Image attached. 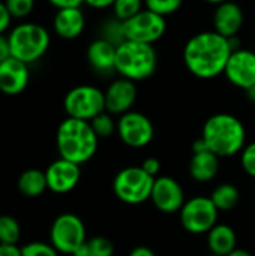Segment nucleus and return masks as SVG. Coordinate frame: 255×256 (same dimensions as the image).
<instances>
[{
    "label": "nucleus",
    "mask_w": 255,
    "mask_h": 256,
    "mask_svg": "<svg viewBox=\"0 0 255 256\" xmlns=\"http://www.w3.org/2000/svg\"><path fill=\"white\" fill-rule=\"evenodd\" d=\"M236 50L230 40L215 30L194 34L183 48V63L198 80H213L224 75L227 63Z\"/></svg>",
    "instance_id": "nucleus-1"
},
{
    "label": "nucleus",
    "mask_w": 255,
    "mask_h": 256,
    "mask_svg": "<svg viewBox=\"0 0 255 256\" xmlns=\"http://www.w3.org/2000/svg\"><path fill=\"white\" fill-rule=\"evenodd\" d=\"M98 144L99 138L93 132L90 122L66 117L57 128L56 147L60 159L81 166L96 154Z\"/></svg>",
    "instance_id": "nucleus-2"
},
{
    "label": "nucleus",
    "mask_w": 255,
    "mask_h": 256,
    "mask_svg": "<svg viewBox=\"0 0 255 256\" xmlns=\"http://www.w3.org/2000/svg\"><path fill=\"white\" fill-rule=\"evenodd\" d=\"M201 138L219 159L233 158L242 153L246 146V129L236 116L219 112L206 120Z\"/></svg>",
    "instance_id": "nucleus-3"
},
{
    "label": "nucleus",
    "mask_w": 255,
    "mask_h": 256,
    "mask_svg": "<svg viewBox=\"0 0 255 256\" xmlns=\"http://www.w3.org/2000/svg\"><path fill=\"white\" fill-rule=\"evenodd\" d=\"M158 62L153 45L125 40L116 51V74L134 82L146 81L156 72Z\"/></svg>",
    "instance_id": "nucleus-4"
},
{
    "label": "nucleus",
    "mask_w": 255,
    "mask_h": 256,
    "mask_svg": "<svg viewBox=\"0 0 255 256\" xmlns=\"http://www.w3.org/2000/svg\"><path fill=\"white\" fill-rule=\"evenodd\" d=\"M11 57L32 64L41 60L50 48L48 30L38 22H20L8 33Z\"/></svg>",
    "instance_id": "nucleus-5"
},
{
    "label": "nucleus",
    "mask_w": 255,
    "mask_h": 256,
    "mask_svg": "<svg viewBox=\"0 0 255 256\" xmlns=\"http://www.w3.org/2000/svg\"><path fill=\"white\" fill-rule=\"evenodd\" d=\"M155 178L141 166H128L120 170L113 180L116 198L128 206H140L150 201Z\"/></svg>",
    "instance_id": "nucleus-6"
},
{
    "label": "nucleus",
    "mask_w": 255,
    "mask_h": 256,
    "mask_svg": "<svg viewBox=\"0 0 255 256\" xmlns=\"http://www.w3.org/2000/svg\"><path fill=\"white\" fill-rule=\"evenodd\" d=\"M86 226L83 220L72 214L63 213L57 216L50 228V244L62 255H75L86 243Z\"/></svg>",
    "instance_id": "nucleus-7"
},
{
    "label": "nucleus",
    "mask_w": 255,
    "mask_h": 256,
    "mask_svg": "<svg viewBox=\"0 0 255 256\" xmlns=\"http://www.w3.org/2000/svg\"><path fill=\"white\" fill-rule=\"evenodd\" d=\"M63 110L71 118L92 122L96 116L105 111L104 92L95 86H77L66 93Z\"/></svg>",
    "instance_id": "nucleus-8"
},
{
    "label": "nucleus",
    "mask_w": 255,
    "mask_h": 256,
    "mask_svg": "<svg viewBox=\"0 0 255 256\" xmlns=\"http://www.w3.org/2000/svg\"><path fill=\"white\" fill-rule=\"evenodd\" d=\"M179 214L180 224L186 232L192 236H203L209 234L212 228L218 225L219 210L210 198L194 196L183 204Z\"/></svg>",
    "instance_id": "nucleus-9"
},
{
    "label": "nucleus",
    "mask_w": 255,
    "mask_h": 256,
    "mask_svg": "<svg viewBox=\"0 0 255 256\" xmlns=\"http://www.w3.org/2000/svg\"><path fill=\"white\" fill-rule=\"evenodd\" d=\"M123 28L126 40L155 45L164 38L167 32V21L158 14L149 9H143L134 18L125 21Z\"/></svg>",
    "instance_id": "nucleus-10"
},
{
    "label": "nucleus",
    "mask_w": 255,
    "mask_h": 256,
    "mask_svg": "<svg viewBox=\"0 0 255 256\" xmlns=\"http://www.w3.org/2000/svg\"><path fill=\"white\" fill-rule=\"evenodd\" d=\"M117 136L131 148H143L149 146L155 136L153 123L147 116L138 111H129L117 120Z\"/></svg>",
    "instance_id": "nucleus-11"
},
{
    "label": "nucleus",
    "mask_w": 255,
    "mask_h": 256,
    "mask_svg": "<svg viewBox=\"0 0 255 256\" xmlns=\"http://www.w3.org/2000/svg\"><path fill=\"white\" fill-rule=\"evenodd\" d=\"M150 201L155 208L165 214L179 213L186 202L185 190L182 184L171 177H158L155 178Z\"/></svg>",
    "instance_id": "nucleus-12"
},
{
    "label": "nucleus",
    "mask_w": 255,
    "mask_h": 256,
    "mask_svg": "<svg viewBox=\"0 0 255 256\" xmlns=\"http://www.w3.org/2000/svg\"><path fill=\"white\" fill-rule=\"evenodd\" d=\"M225 78L237 88L248 92L255 86V52L245 48H236L227 63Z\"/></svg>",
    "instance_id": "nucleus-13"
},
{
    "label": "nucleus",
    "mask_w": 255,
    "mask_h": 256,
    "mask_svg": "<svg viewBox=\"0 0 255 256\" xmlns=\"http://www.w3.org/2000/svg\"><path fill=\"white\" fill-rule=\"evenodd\" d=\"M105 96V111L111 116H123L132 111V106L137 102L138 90L134 81L126 78H116L110 82L107 90L104 92Z\"/></svg>",
    "instance_id": "nucleus-14"
},
{
    "label": "nucleus",
    "mask_w": 255,
    "mask_h": 256,
    "mask_svg": "<svg viewBox=\"0 0 255 256\" xmlns=\"http://www.w3.org/2000/svg\"><path fill=\"white\" fill-rule=\"evenodd\" d=\"M45 177H47L48 190L63 195L77 188L81 178V170L80 165L77 164H72L65 159H59L54 160L45 170Z\"/></svg>",
    "instance_id": "nucleus-15"
},
{
    "label": "nucleus",
    "mask_w": 255,
    "mask_h": 256,
    "mask_svg": "<svg viewBox=\"0 0 255 256\" xmlns=\"http://www.w3.org/2000/svg\"><path fill=\"white\" fill-rule=\"evenodd\" d=\"M30 81L29 64L9 57L0 63V92L6 96L23 93Z\"/></svg>",
    "instance_id": "nucleus-16"
},
{
    "label": "nucleus",
    "mask_w": 255,
    "mask_h": 256,
    "mask_svg": "<svg viewBox=\"0 0 255 256\" xmlns=\"http://www.w3.org/2000/svg\"><path fill=\"white\" fill-rule=\"evenodd\" d=\"M245 22V14L242 8L228 0L216 6L213 14V30L221 36L233 40L242 30Z\"/></svg>",
    "instance_id": "nucleus-17"
},
{
    "label": "nucleus",
    "mask_w": 255,
    "mask_h": 256,
    "mask_svg": "<svg viewBox=\"0 0 255 256\" xmlns=\"http://www.w3.org/2000/svg\"><path fill=\"white\" fill-rule=\"evenodd\" d=\"M86 28V15L81 8L59 9L53 18V30L57 38L74 40L83 34Z\"/></svg>",
    "instance_id": "nucleus-18"
},
{
    "label": "nucleus",
    "mask_w": 255,
    "mask_h": 256,
    "mask_svg": "<svg viewBox=\"0 0 255 256\" xmlns=\"http://www.w3.org/2000/svg\"><path fill=\"white\" fill-rule=\"evenodd\" d=\"M116 51L117 46L98 38L89 44L86 58L89 66L99 75H108L116 72Z\"/></svg>",
    "instance_id": "nucleus-19"
},
{
    "label": "nucleus",
    "mask_w": 255,
    "mask_h": 256,
    "mask_svg": "<svg viewBox=\"0 0 255 256\" xmlns=\"http://www.w3.org/2000/svg\"><path fill=\"white\" fill-rule=\"evenodd\" d=\"M219 172V158L210 150L192 153L189 162V174L198 183L212 182Z\"/></svg>",
    "instance_id": "nucleus-20"
},
{
    "label": "nucleus",
    "mask_w": 255,
    "mask_h": 256,
    "mask_svg": "<svg viewBox=\"0 0 255 256\" xmlns=\"http://www.w3.org/2000/svg\"><path fill=\"white\" fill-rule=\"evenodd\" d=\"M207 246L210 254L218 256L230 255L237 248V236L234 230L228 225L218 224L207 234Z\"/></svg>",
    "instance_id": "nucleus-21"
},
{
    "label": "nucleus",
    "mask_w": 255,
    "mask_h": 256,
    "mask_svg": "<svg viewBox=\"0 0 255 256\" xmlns=\"http://www.w3.org/2000/svg\"><path fill=\"white\" fill-rule=\"evenodd\" d=\"M17 189L26 198H38V196H41L48 189L45 171H41V170H36V168L26 170L18 177Z\"/></svg>",
    "instance_id": "nucleus-22"
},
{
    "label": "nucleus",
    "mask_w": 255,
    "mask_h": 256,
    "mask_svg": "<svg viewBox=\"0 0 255 256\" xmlns=\"http://www.w3.org/2000/svg\"><path fill=\"white\" fill-rule=\"evenodd\" d=\"M210 200L219 212H231L240 201V192L234 184L224 183L215 188L210 195Z\"/></svg>",
    "instance_id": "nucleus-23"
},
{
    "label": "nucleus",
    "mask_w": 255,
    "mask_h": 256,
    "mask_svg": "<svg viewBox=\"0 0 255 256\" xmlns=\"http://www.w3.org/2000/svg\"><path fill=\"white\" fill-rule=\"evenodd\" d=\"M114 244L105 237L87 238L75 256H113Z\"/></svg>",
    "instance_id": "nucleus-24"
},
{
    "label": "nucleus",
    "mask_w": 255,
    "mask_h": 256,
    "mask_svg": "<svg viewBox=\"0 0 255 256\" xmlns=\"http://www.w3.org/2000/svg\"><path fill=\"white\" fill-rule=\"evenodd\" d=\"M99 38L119 46L120 44H123L126 40L125 38V28H123V21L117 20L116 16H111V18H107L101 28H99Z\"/></svg>",
    "instance_id": "nucleus-25"
},
{
    "label": "nucleus",
    "mask_w": 255,
    "mask_h": 256,
    "mask_svg": "<svg viewBox=\"0 0 255 256\" xmlns=\"http://www.w3.org/2000/svg\"><path fill=\"white\" fill-rule=\"evenodd\" d=\"M21 237V228L15 218L3 214L0 216V244L17 246Z\"/></svg>",
    "instance_id": "nucleus-26"
},
{
    "label": "nucleus",
    "mask_w": 255,
    "mask_h": 256,
    "mask_svg": "<svg viewBox=\"0 0 255 256\" xmlns=\"http://www.w3.org/2000/svg\"><path fill=\"white\" fill-rule=\"evenodd\" d=\"M111 9L113 16L125 22L144 9V0H116Z\"/></svg>",
    "instance_id": "nucleus-27"
},
{
    "label": "nucleus",
    "mask_w": 255,
    "mask_h": 256,
    "mask_svg": "<svg viewBox=\"0 0 255 256\" xmlns=\"http://www.w3.org/2000/svg\"><path fill=\"white\" fill-rule=\"evenodd\" d=\"M90 124H92V129H93V132L96 134V136L99 140L110 138L113 134L117 132V122H114L113 116L110 112H107V111L96 116L90 122Z\"/></svg>",
    "instance_id": "nucleus-28"
},
{
    "label": "nucleus",
    "mask_w": 255,
    "mask_h": 256,
    "mask_svg": "<svg viewBox=\"0 0 255 256\" xmlns=\"http://www.w3.org/2000/svg\"><path fill=\"white\" fill-rule=\"evenodd\" d=\"M185 0H144V8L167 18L182 9Z\"/></svg>",
    "instance_id": "nucleus-29"
},
{
    "label": "nucleus",
    "mask_w": 255,
    "mask_h": 256,
    "mask_svg": "<svg viewBox=\"0 0 255 256\" xmlns=\"http://www.w3.org/2000/svg\"><path fill=\"white\" fill-rule=\"evenodd\" d=\"M12 20H24L35 9V0H3Z\"/></svg>",
    "instance_id": "nucleus-30"
},
{
    "label": "nucleus",
    "mask_w": 255,
    "mask_h": 256,
    "mask_svg": "<svg viewBox=\"0 0 255 256\" xmlns=\"http://www.w3.org/2000/svg\"><path fill=\"white\" fill-rule=\"evenodd\" d=\"M21 249V256H59L60 254L50 244L42 242H32L24 244Z\"/></svg>",
    "instance_id": "nucleus-31"
},
{
    "label": "nucleus",
    "mask_w": 255,
    "mask_h": 256,
    "mask_svg": "<svg viewBox=\"0 0 255 256\" xmlns=\"http://www.w3.org/2000/svg\"><path fill=\"white\" fill-rule=\"evenodd\" d=\"M240 164H242V168L243 171L249 176L255 178V141L245 146V148L242 150L240 153Z\"/></svg>",
    "instance_id": "nucleus-32"
},
{
    "label": "nucleus",
    "mask_w": 255,
    "mask_h": 256,
    "mask_svg": "<svg viewBox=\"0 0 255 256\" xmlns=\"http://www.w3.org/2000/svg\"><path fill=\"white\" fill-rule=\"evenodd\" d=\"M149 176H152L153 178H158L159 172H161V162L156 158H147L143 160V164L140 165Z\"/></svg>",
    "instance_id": "nucleus-33"
},
{
    "label": "nucleus",
    "mask_w": 255,
    "mask_h": 256,
    "mask_svg": "<svg viewBox=\"0 0 255 256\" xmlns=\"http://www.w3.org/2000/svg\"><path fill=\"white\" fill-rule=\"evenodd\" d=\"M53 8L59 9H68V8H81L84 4V0H47Z\"/></svg>",
    "instance_id": "nucleus-34"
},
{
    "label": "nucleus",
    "mask_w": 255,
    "mask_h": 256,
    "mask_svg": "<svg viewBox=\"0 0 255 256\" xmlns=\"http://www.w3.org/2000/svg\"><path fill=\"white\" fill-rule=\"evenodd\" d=\"M11 21H12V16L9 15L6 6L3 2H0V34H5V32L11 26Z\"/></svg>",
    "instance_id": "nucleus-35"
},
{
    "label": "nucleus",
    "mask_w": 255,
    "mask_h": 256,
    "mask_svg": "<svg viewBox=\"0 0 255 256\" xmlns=\"http://www.w3.org/2000/svg\"><path fill=\"white\" fill-rule=\"evenodd\" d=\"M116 0H84V3L92 8V9H96V10H102V9H108V8H113Z\"/></svg>",
    "instance_id": "nucleus-36"
},
{
    "label": "nucleus",
    "mask_w": 255,
    "mask_h": 256,
    "mask_svg": "<svg viewBox=\"0 0 255 256\" xmlns=\"http://www.w3.org/2000/svg\"><path fill=\"white\" fill-rule=\"evenodd\" d=\"M9 57H11V46H9L8 36L0 34V63L8 60Z\"/></svg>",
    "instance_id": "nucleus-37"
},
{
    "label": "nucleus",
    "mask_w": 255,
    "mask_h": 256,
    "mask_svg": "<svg viewBox=\"0 0 255 256\" xmlns=\"http://www.w3.org/2000/svg\"><path fill=\"white\" fill-rule=\"evenodd\" d=\"M0 256H21V249L18 246L0 244Z\"/></svg>",
    "instance_id": "nucleus-38"
},
{
    "label": "nucleus",
    "mask_w": 255,
    "mask_h": 256,
    "mask_svg": "<svg viewBox=\"0 0 255 256\" xmlns=\"http://www.w3.org/2000/svg\"><path fill=\"white\" fill-rule=\"evenodd\" d=\"M128 256H156V254L146 246H138V248L132 249Z\"/></svg>",
    "instance_id": "nucleus-39"
},
{
    "label": "nucleus",
    "mask_w": 255,
    "mask_h": 256,
    "mask_svg": "<svg viewBox=\"0 0 255 256\" xmlns=\"http://www.w3.org/2000/svg\"><path fill=\"white\" fill-rule=\"evenodd\" d=\"M227 256H254L252 254H249L248 250H243V249H236V250H233L230 255Z\"/></svg>",
    "instance_id": "nucleus-40"
},
{
    "label": "nucleus",
    "mask_w": 255,
    "mask_h": 256,
    "mask_svg": "<svg viewBox=\"0 0 255 256\" xmlns=\"http://www.w3.org/2000/svg\"><path fill=\"white\" fill-rule=\"evenodd\" d=\"M246 94H248V99H249L252 104H255V86L252 88H249V90L246 92Z\"/></svg>",
    "instance_id": "nucleus-41"
},
{
    "label": "nucleus",
    "mask_w": 255,
    "mask_h": 256,
    "mask_svg": "<svg viewBox=\"0 0 255 256\" xmlns=\"http://www.w3.org/2000/svg\"><path fill=\"white\" fill-rule=\"evenodd\" d=\"M203 2H206V3H209V4H215V6H218V4L225 3V2H228V0H203Z\"/></svg>",
    "instance_id": "nucleus-42"
},
{
    "label": "nucleus",
    "mask_w": 255,
    "mask_h": 256,
    "mask_svg": "<svg viewBox=\"0 0 255 256\" xmlns=\"http://www.w3.org/2000/svg\"><path fill=\"white\" fill-rule=\"evenodd\" d=\"M209 256H218V255H213V254H210V255H209Z\"/></svg>",
    "instance_id": "nucleus-43"
},
{
    "label": "nucleus",
    "mask_w": 255,
    "mask_h": 256,
    "mask_svg": "<svg viewBox=\"0 0 255 256\" xmlns=\"http://www.w3.org/2000/svg\"><path fill=\"white\" fill-rule=\"evenodd\" d=\"M72 256H75V255H72Z\"/></svg>",
    "instance_id": "nucleus-44"
}]
</instances>
